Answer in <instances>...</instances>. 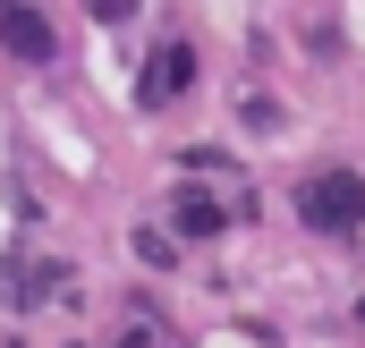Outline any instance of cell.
Listing matches in <instances>:
<instances>
[{
    "mask_svg": "<svg viewBox=\"0 0 365 348\" xmlns=\"http://www.w3.org/2000/svg\"><path fill=\"white\" fill-rule=\"evenodd\" d=\"M349 187H357V178H323V195H314V213H323V221H349V204H357Z\"/></svg>",
    "mask_w": 365,
    "mask_h": 348,
    "instance_id": "6da1fadb",
    "label": "cell"
}]
</instances>
